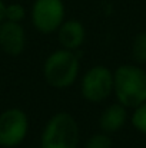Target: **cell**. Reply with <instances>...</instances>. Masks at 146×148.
I'll return each instance as SVG.
<instances>
[{
  "instance_id": "6da1fadb",
  "label": "cell",
  "mask_w": 146,
  "mask_h": 148,
  "mask_svg": "<svg viewBox=\"0 0 146 148\" xmlns=\"http://www.w3.org/2000/svg\"><path fill=\"white\" fill-rule=\"evenodd\" d=\"M113 92L119 103L136 108L146 102V71L138 65H120L113 72Z\"/></svg>"
},
{
  "instance_id": "7a4b0ae2",
  "label": "cell",
  "mask_w": 146,
  "mask_h": 148,
  "mask_svg": "<svg viewBox=\"0 0 146 148\" xmlns=\"http://www.w3.org/2000/svg\"><path fill=\"white\" fill-rule=\"evenodd\" d=\"M80 72V58L77 52L69 49L53 50L43 63V78L49 86L66 89L72 86Z\"/></svg>"
},
{
  "instance_id": "3957f363",
  "label": "cell",
  "mask_w": 146,
  "mask_h": 148,
  "mask_svg": "<svg viewBox=\"0 0 146 148\" xmlns=\"http://www.w3.org/2000/svg\"><path fill=\"white\" fill-rule=\"evenodd\" d=\"M80 143V127L76 118L60 111L52 115L43 127L40 148H77Z\"/></svg>"
},
{
  "instance_id": "277c9868",
  "label": "cell",
  "mask_w": 146,
  "mask_h": 148,
  "mask_svg": "<svg viewBox=\"0 0 146 148\" xmlns=\"http://www.w3.org/2000/svg\"><path fill=\"white\" fill-rule=\"evenodd\" d=\"M113 92V72L105 65L89 68L80 79V95L89 103H100Z\"/></svg>"
},
{
  "instance_id": "5b68a950",
  "label": "cell",
  "mask_w": 146,
  "mask_h": 148,
  "mask_svg": "<svg viewBox=\"0 0 146 148\" xmlns=\"http://www.w3.org/2000/svg\"><path fill=\"white\" fill-rule=\"evenodd\" d=\"M30 20L39 33H56L66 20V7L63 0H35L30 9Z\"/></svg>"
},
{
  "instance_id": "8992f818",
  "label": "cell",
  "mask_w": 146,
  "mask_h": 148,
  "mask_svg": "<svg viewBox=\"0 0 146 148\" xmlns=\"http://www.w3.org/2000/svg\"><path fill=\"white\" fill-rule=\"evenodd\" d=\"M29 116L17 106L4 109L0 114V147H19L27 137Z\"/></svg>"
},
{
  "instance_id": "52a82bcc",
  "label": "cell",
  "mask_w": 146,
  "mask_h": 148,
  "mask_svg": "<svg viewBox=\"0 0 146 148\" xmlns=\"http://www.w3.org/2000/svg\"><path fill=\"white\" fill-rule=\"evenodd\" d=\"M26 30L22 23L9 20L0 23V49L7 56H20L26 49Z\"/></svg>"
},
{
  "instance_id": "ba28073f",
  "label": "cell",
  "mask_w": 146,
  "mask_h": 148,
  "mask_svg": "<svg viewBox=\"0 0 146 148\" xmlns=\"http://www.w3.org/2000/svg\"><path fill=\"white\" fill-rule=\"evenodd\" d=\"M56 33L60 48L75 52L85 43L86 39V29L77 19H66Z\"/></svg>"
},
{
  "instance_id": "9c48e42d",
  "label": "cell",
  "mask_w": 146,
  "mask_h": 148,
  "mask_svg": "<svg viewBox=\"0 0 146 148\" xmlns=\"http://www.w3.org/2000/svg\"><path fill=\"white\" fill-rule=\"evenodd\" d=\"M129 115L126 106H123L119 102L110 103L103 109V112L99 116V128L102 132H106L109 135L115 134L125 127Z\"/></svg>"
},
{
  "instance_id": "30bf717a",
  "label": "cell",
  "mask_w": 146,
  "mask_h": 148,
  "mask_svg": "<svg viewBox=\"0 0 146 148\" xmlns=\"http://www.w3.org/2000/svg\"><path fill=\"white\" fill-rule=\"evenodd\" d=\"M132 56L136 63H146V32L135 36L132 43Z\"/></svg>"
},
{
  "instance_id": "8fae6325",
  "label": "cell",
  "mask_w": 146,
  "mask_h": 148,
  "mask_svg": "<svg viewBox=\"0 0 146 148\" xmlns=\"http://www.w3.org/2000/svg\"><path fill=\"white\" fill-rule=\"evenodd\" d=\"M26 17V9L20 3H10L6 4V12H4V20L9 22H16L22 23Z\"/></svg>"
},
{
  "instance_id": "7c38bea8",
  "label": "cell",
  "mask_w": 146,
  "mask_h": 148,
  "mask_svg": "<svg viewBox=\"0 0 146 148\" xmlns=\"http://www.w3.org/2000/svg\"><path fill=\"white\" fill-rule=\"evenodd\" d=\"M112 147H113V141H112L110 135L100 131V132L93 134L86 141L83 148H112Z\"/></svg>"
},
{
  "instance_id": "4fadbf2b",
  "label": "cell",
  "mask_w": 146,
  "mask_h": 148,
  "mask_svg": "<svg viewBox=\"0 0 146 148\" xmlns=\"http://www.w3.org/2000/svg\"><path fill=\"white\" fill-rule=\"evenodd\" d=\"M130 121H132V125L135 127V130H138L139 132L146 135V102L133 108Z\"/></svg>"
},
{
  "instance_id": "5bb4252c",
  "label": "cell",
  "mask_w": 146,
  "mask_h": 148,
  "mask_svg": "<svg viewBox=\"0 0 146 148\" xmlns=\"http://www.w3.org/2000/svg\"><path fill=\"white\" fill-rule=\"evenodd\" d=\"M4 12H6V3L0 0V23L4 22Z\"/></svg>"
},
{
  "instance_id": "9a60e30c",
  "label": "cell",
  "mask_w": 146,
  "mask_h": 148,
  "mask_svg": "<svg viewBox=\"0 0 146 148\" xmlns=\"http://www.w3.org/2000/svg\"><path fill=\"white\" fill-rule=\"evenodd\" d=\"M39 148H40V147H39Z\"/></svg>"
}]
</instances>
